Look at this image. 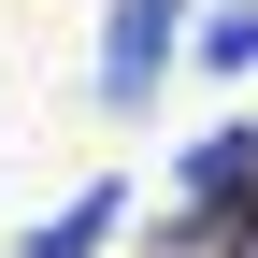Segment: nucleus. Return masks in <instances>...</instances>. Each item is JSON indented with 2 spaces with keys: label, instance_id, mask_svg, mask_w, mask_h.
<instances>
[{
  "label": "nucleus",
  "instance_id": "nucleus-1",
  "mask_svg": "<svg viewBox=\"0 0 258 258\" xmlns=\"http://www.w3.org/2000/svg\"><path fill=\"white\" fill-rule=\"evenodd\" d=\"M172 15H186V0H115V15H101V101H115V115L158 101V72H172Z\"/></svg>",
  "mask_w": 258,
  "mask_h": 258
},
{
  "label": "nucleus",
  "instance_id": "nucleus-2",
  "mask_svg": "<svg viewBox=\"0 0 258 258\" xmlns=\"http://www.w3.org/2000/svg\"><path fill=\"white\" fill-rule=\"evenodd\" d=\"M158 258H258V186H230V201H172V215H158Z\"/></svg>",
  "mask_w": 258,
  "mask_h": 258
},
{
  "label": "nucleus",
  "instance_id": "nucleus-3",
  "mask_svg": "<svg viewBox=\"0 0 258 258\" xmlns=\"http://www.w3.org/2000/svg\"><path fill=\"white\" fill-rule=\"evenodd\" d=\"M115 215H129V186L101 172V186H72V201H57V215H43V230H29V244H15V258H101V244H115Z\"/></svg>",
  "mask_w": 258,
  "mask_h": 258
},
{
  "label": "nucleus",
  "instance_id": "nucleus-4",
  "mask_svg": "<svg viewBox=\"0 0 258 258\" xmlns=\"http://www.w3.org/2000/svg\"><path fill=\"white\" fill-rule=\"evenodd\" d=\"M230 186H258V129H244V115L215 129L201 158H186V201H230Z\"/></svg>",
  "mask_w": 258,
  "mask_h": 258
},
{
  "label": "nucleus",
  "instance_id": "nucleus-5",
  "mask_svg": "<svg viewBox=\"0 0 258 258\" xmlns=\"http://www.w3.org/2000/svg\"><path fill=\"white\" fill-rule=\"evenodd\" d=\"M201 57H215V72H258V0H230V15L201 29Z\"/></svg>",
  "mask_w": 258,
  "mask_h": 258
}]
</instances>
